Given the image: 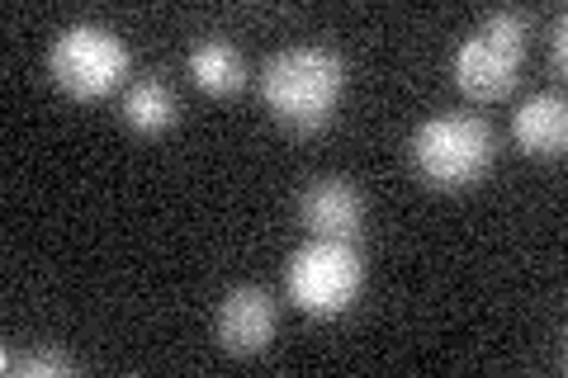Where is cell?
<instances>
[{"label":"cell","mask_w":568,"mask_h":378,"mask_svg":"<svg viewBox=\"0 0 568 378\" xmlns=\"http://www.w3.org/2000/svg\"><path fill=\"white\" fill-rule=\"evenodd\" d=\"M346 90V62L332 48H284L261 71V100L290 129H323Z\"/></svg>","instance_id":"cell-1"},{"label":"cell","mask_w":568,"mask_h":378,"mask_svg":"<svg viewBox=\"0 0 568 378\" xmlns=\"http://www.w3.org/2000/svg\"><path fill=\"white\" fill-rule=\"evenodd\" d=\"M365 289V260L351 242L313 237L308 246L294 251L290 269H284V294L298 313L308 317H342Z\"/></svg>","instance_id":"cell-2"},{"label":"cell","mask_w":568,"mask_h":378,"mask_svg":"<svg viewBox=\"0 0 568 378\" xmlns=\"http://www.w3.org/2000/svg\"><path fill=\"white\" fill-rule=\"evenodd\" d=\"M413 166L426 185L465 190L493 166V133L474 114H432L413 133Z\"/></svg>","instance_id":"cell-3"},{"label":"cell","mask_w":568,"mask_h":378,"mask_svg":"<svg viewBox=\"0 0 568 378\" xmlns=\"http://www.w3.org/2000/svg\"><path fill=\"white\" fill-rule=\"evenodd\" d=\"M526 52V14L521 10H493L484 14L465 43L455 48V81L474 100H503L517 85Z\"/></svg>","instance_id":"cell-4"},{"label":"cell","mask_w":568,"mask_h":378,"mask_svg":"<svg viewBox=\"0 0 568 378\" xmlns=\"http://www.w3.org/2000/svg\"><path fill=\"white\" fill-rule=\"evenodd\" d=\"M133 52L119 39L114 29L104 24H71L62 29L48 48V71L67 95L77 100H100L129 76Z\"/></svg>","instance_id":"cell-5"},{"label":"cell","mask_w":568,"mask_h":378,"mask_svg":"<svg viewBox=\"0 0 568 378\" xmlns=\"http://www.w3.org/2000/svg\"><path fill=\"white\" fill-rule=\"evenodd\" d=\"M219 340L227 355H261L275 340V298L256 284H237L219 303Z\"/></svg>","instance_id":"cell-6"},{"label":"cell","mask_w":568,"mask_h":378,"mask_svg":"<svg viewBox=\"0 0 568 378\" xmlns=\"http://www.w3.org/2000/svg\"><path fill=\"white\" fill-rule=\"evenodd\" d=\"M298 213L313 237H332V242H355V232L365 223V200L351 180H313L298 200Z\"/></svg>","instance_id":"cell-7"},{"label":"cell","mask_w":568,"mask_h":378,"mask_svg":"<svg viewBox=\"0 0 568 378\" xmlns=\"http://www.w3.org/2000/svg\"><path fill=\"white\" fill-rule=\"evenodd\" d=\"M511 137H517V147L530 152V156H559L564 142H568V104L564 95H530L517 104V114H511Z\"/></svg>","instance_id":"cell-8"},{"label":"cell","mask_w":568,"mask_h":378,"mask_svg":"<svg viewBox=\"0 0 568 378\" xmlns=\"http://www.w3.org/2000/svg\"><path fill=\"white\" fill-rule=\"evenodd\" d=\"M175 110H181V100H175V90L156 76H142L129 85V95H123V123H129L133 133H162L175 123Z\"/></svg>","instance_id":"cell-9"},{"label":"cell","mask_w":568,"mask_h":378,"mask_svg":"<svg viewBox=\"0 0 568 378\" xmlns=\"http://www.w3.org/2000/svg\"><path fill=\"white\" fill-rule=\"evenodd\" d=\"M190 76L200 81L209 95H233V90L246 81V62L233 43L223 39H204L200 48L190 52Z\"/></svg>","instance_id":"cell-10"},{"label":"cell","mask_w":568,"mask_h":378,"mask_svg":"<svg viewBox=\"0 0 568 378\" xmlns=\"http://www.w3.org/2000/svg\"><path fill=\"white\" fill-rule=\"evenodd\" d=\"M77 365H71L67 355H58V350H39V355H24L20 359V374H71Z\"/></svg>","instance_id":"cell-11"},{"label":"cell","mask_w":568,"mask_h":378,"mask_svg":"<svg viewBox=\"0 0 568 378\" xmlns=\"http://www.w3.org/2000/svg\"><path fill=\"white\" fill-rule=\"evenodd\" d=\"M549 43H555V67H564L568 62V20H564V14L555 20V39H549Z\"/></svg>","instance_id":"cell-12"}]
</instances>
